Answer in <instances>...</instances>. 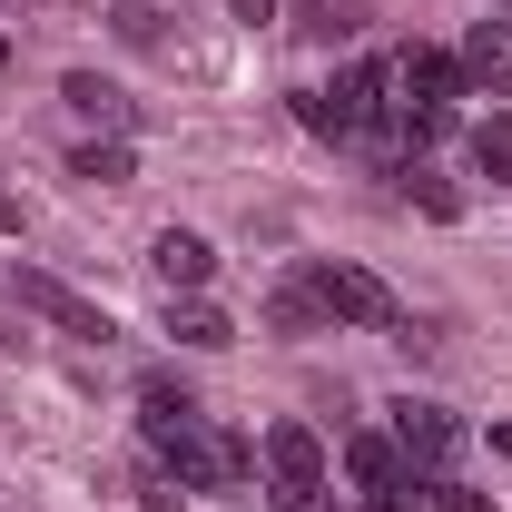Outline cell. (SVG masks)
Wrapping results in <instances>:
<instances>
[{
    "label": "cell",
    "instance_id": "4",
    "mask_svg": "<svg viewBox=\"0 0 512 512\" xmlns=\"http://www.w3.org/2000/svg\"><path fill=\"white\" fill-rule=\"evenodd\" d=\"M394 453H404L414 473H434V483H444V463L463 453V424H453L444 404H394Z\"/></svg>",
    "mask_w": 512,
    "mask_h": 512
},
{
    "label": "cell",
    "instance_id": "3",
    "mask_svg": "<svg viewBox=\"0 0 512 512\" xmlns=\"http://www.w3.org/2000/svg\"><path fill=\"white\" fill-rule=\"evenodd\" d=\"M10 296H20L30 316H50L60 335H79V345H109V316H99L89 296H69L60 276H40V266H20V276H10Z\"/></svg>",
    "mask_w": 512,
    "mask_h": 512
},
{
    "label": "cell",
    "instance_id": "26",
    "mask_svg": "<svg viewBox=\"0 0 512 512\" xmlns=\"http://www.w3.org/2000/svg\"><path fill=\"white\" fill-rule=\"evenodd\" d=\"M0 69H10V30H0Z\"/></svg>",
    "mask_w": 512,
    "mask_h": 512
},
{
    "label": "cell",
    "instance_id": "2",
    "mask_svg": "<svg viewBox=\"0 0 512 512\" xmlns=\"http://www.w3.org/2000/svg\"><path fill=\"white\" fill-rule=\"evenodd\" d=\"M306 286H316V306H325L335 325H394V286H384L375 266H345V256H325Z\"/></svg>",
    "mask_w": 512,
    "mask_h": 512
},
{
    "label": "cell",
    "instance_id": "21",
    "mask_svg": "<svg viewBox=\"0 0 512 512\" xmlns=\"http://www.w3.org/2000/svg\"><path fill=\"white\" fill-rule=\"evenodd\" d=\"M276 512H345V503H335L325 483H286V493H276Z\"/></svg>",
    "mask_w": 512,
    "mask_h": 512
},
{
    "label": "cell",
    "instance_id": "19",
    "mask_svg": "<svg viewBox=\"0 0 512 512\" xmlns=\"http://www.w3.org/2000/svg\"><path fill=\"white\" fill-rule=\"evenodd\" d=\"M109 20H119V40H128V50H148V40H158V10H148V0H119Z\"/></svg>",
    "mask_w": 512,
    "mask_h": 512
},
{
    "label": "cell",
    "instance_id": "15",
    "mask_svg": "<svg viewBox=\"0 0 512 512\" xmlns=\"http://www.w3.org/2000/svg\"><path fill=\"white\" fill-rule=\"evenodd\" d=\"M69 178H89V188H128V178H138V158H128V138H89V148L69 158Z\"/></svg>",
    "mask_w": 512,
    "mask_h": 512
},
{
    "label": "cell",
    "instance_id": "22",
    "mask_svg": "<svg viewBox=\"0 0 512 512\" xmlns=\"http://www.w3.org/2000/svg\"><path fill=\"white\" fill-rule=\"evenodd\" d=\"M227 10H237L247 30H266V20H276V0H227Z\"/></svg>",
    "mask_w": 512,
    "mask_h": 512
},
{
    "label": "cell",
    "instance_id": "14",
    "mask_svg": "<svg viewBox=\"0 0 512 512\" xmlns=\"http://www.w3.org/2000/svg\"><path fill=\"white\" fill-rule=\"evenodd\" d=\"M60 99L79 109V119H99V128H128V99L109 89V79H99V69H69V79H60Z\"/></svg>",
    "mask_w": 512,
    "mask_h": 512
},
{
    "label": "cell",
    "instance_id": "24",
    "mask_svg": "<svg viewBox=\"0 0 512 512\" xmlns=\"http://www.w3.org/2000/svg\"><path fill=\"white\" fill-rule=\"evenodd\" d=\"M10 227H20V197H10V188H0V237H10Z\"/></svg>",
    "mask_w": 512,
    "mask_h": 512
},
{
    "label": "cell",
    "instance_id": "1",
    "mask_svg": "<svg viewBox=\"0 0 512 512\" xmlns=\"http://www.w3.org/2000/svg\"><path fill=\"white\" fill-rule=\"evenodd\" d=\"M158 463H168V473H178L188 493H237V483H247V463H256V453L237 444V434H217V424L197 414V424H188V434H178V444H168V453H158Z\"/></svg>",
    "mask_w": 512,
    "mask_h": 512
},
{
    "label": "cell",
    "instance_id": "12",
    "mask_svg": "<svg viewBox=\"0 0 512 512\" xmlns=\"http://www.w3.org/2000/svg\"><path fill=\"white\" fill-rule=\"evenodd\" d=\"M286 10H296V30H306V40H325V50H335V40H355V30L375 20L365 0H286Z\"/></svg>",
    "mask_w": 512,
    "mask_h": 512
},
{
    "label": "cell",
    "instance_id": "7",
    "mask_svg": "<svg viewBox=\"0 0 512 512\" xmlns=\"http://www.w3.org/2000/svg\"><path fill=\"white\" fill-rule=\"evenodd\" d=\"M394 89L424 99V109H453V99H463V60H453V50H404V60H394Z\"/></svg>",
    "mask_w": 512,
    "mask_h": 512
},
{
    "label": "cell",
    "instance_id": "23",
    "mask_svg": "<svg viewBox=\"0 0 512 512\" xmlns=\"http://www.w3.org/2000/svg\"><path fill=\"white\" fill-rule=\"evenodd\" d=\"M365 512H414V493H365Z\"/></svg>",
    "mask_w": 512,
    "mask_h": 512
},
{
    "label": "cell",
    "instance_id": "6",
    "mask_svg": "<svg viewBox=\"0 0 512 512\" xmlns=\"http://www.w3.org/2000/svg\"><path fill=\"white\" fill-rule=\"evenodd\" d=\"M148 266H158V286H168V296H207V276H217V247H207L197 227H168V237L148 247Z\"/></svg>",
    "mask_w": 512,
    "mask_h": 512
},
{
    "label": "cell",
    "instance_id": "20",
    "mask_svg": "<svg viewBox=\"0 0 512 512\" xmlns=\"http://www.w3.org/2000/svg\"><path fill=\"white\" fill-rule=\"evenodd\" d=\"M434 512H493V493H473V483H424Z\"/></svg>",
    "mask_w": 512,
    "mask_h": 512
},
{
    "label": "cell",
    "instance_id": "11",
    "mask_svg": "<svg viewBox=\"0 0 512 512\" xmlns=\"http://www.w3.org/2000/svg\"><path fill=\"white\" fill-rule=\"evenodd\" d=\"M168 335H178V345H197V355H217V345H237V325L217 316L207 296H168Z\"/></svg>",
    "mask_w": 512,
    "mask_h": 512
},
{
    "label": "cell",
    "instance_id": "8",
    "mask_svg": "<svg viewBox=\"0 0 512 512\" xmlns=\"http://www.w3.org/2000/svg\"><path fill=\"white\" fill-rule=\"evenodd\" d=\"M266 473H276V493H286V483H325L316 424H266Z\"/></svg>",
    "mask_w": 512,
    "mask_h": 512
},
{
    "label": "cell",
    "instance_id": "13",
    "mask_svg": "<svg viewBox=\"0 0 512 512\" xmlns=\"http://www.w3.org/2000/svg\"><path fill=\"white\" fill-rule=\"evenodd\" d=\"M394 188H404V207H424L434 227H453V217H463V197H453V178H434L424 158H404V168H394Z\"/></svg>",
    "mask_w": 512,
    "mask_h": 512
},
{
    "label": "cell",
    "instance_id": "17",
    "mask_svg": "<svg viewBox=\"0 0 512 512\" xmlns=\"http://www.w3.org/2000/svg\"><path fill=\"white\" fill-rule=\"evenodd\" d=\"M473 168H483V178H512V119H483V128H473Z\"/></svg>",
    "mask_w": 512,
    "mask_h": 512
},
{
    "label": "cell",
    "instance_id": "9",
    "mask_svg": "<svg viewBox=\"0 0 512 512\" xmlns=\"http://www.w3.org/2000/svg\"><path fill=\"white\" fill-rule=\"evenodd\" d=\"M345 473H355V493H414V463L394 453V434H355L345 444Z\"/></svg>",
    "mask_w": 512,
    "mask_h": 512
},
{
    "label": "cell",
    "instance_id": "25",
    "mask_svg": "<svg viewBox=\"0 0 512 512\" xmlns=\"http://www.w3.org/2000/svg\"><path fill=\"white\" fill-rule=\"evenodd\" d=\"M493 453H503V463H512V424H493Z\"/></svg>",
    "mask_w": 512,
    "mask_h": 512
},
{
    "label": "cell",
    "instance_id": "5",
    "mask_svg": "<svg viewBox=\"0 0 512 512\" xmlns=\"http://www.w3.org/2000/svg\"><path fill=\"white\" fill-rule=\"evenodd\" d=\"M453 60H463V89L512 99V20H473V40H463Z\"/></svg>",
    "mask_w": 512,
    "mask_h": 512
},
{
    "label": "cell",
    "instance_id": "18",
    "mask_svg": "<svg viewBox=\"0 0 512 512\" xmlns=\"http://www.w3.org/2000/svg\"><path fill=\"white\" fill-rule=\"evenodd\" d=\"M138 503H148V512H178V503H188V483L158 463V473H138Z\"/></svg>",
    "mask_w": 512,
    "mask_h": 512
},
{
    "label": "cell",
    "instance_id": "16",
    "mask_svg": "<svg viewBox=\"0 0 512 512\" xmlns=\"http://www.w3.org/2000/svg\"><path fill=\"white\" fill-rule=\"evenodd\" d=\"M266 325H276V335H325V306H316V286H276V296H266Z\"/></svg>",
    "mask_w": 512,
    "mask_h": 512
},
{
    "label": "cell",
    "instance_id": "10",
    "mask_svg": "<svg viewBox=\"0 0 512 512\" xmlns=\"http://www.w3.org/2000/svg\"><path fill=\"white\" fill-rule=\"evenodd\" d=\"M188 424H197V404L178 394V384H148V394H138V434H148V453H168Z\"/></svg>",
    "mask_w": 512,
    "mask_h": 512
}]
</instances>
